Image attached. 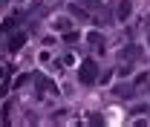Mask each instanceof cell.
Here are the masks:
<instances>
[{
	"mask_svg": "<svg viewBox=\"0 0 150 127\" xmlns=\"http://www.w3.org/2000/svg\"><path fill=\"white\" fill-rule=\"evenodd\" d=\"M130 84H127V87H124V84H121V87H115V95H130Z\"/></svg>",
	"mask_w": 150,
	"mask_h": 127,
	"instance_id": "cell-4",
	"label": "cell"
},
{
	"mask_svg": "<svg viewBox=\"0 0 150 127\" xmlns=\"http://www.w3.org/2000/svg\"><path fill=\"white\" fill-rule=\"evenodd\" d=\"M78 78H81V84H95V78H98V67H95V61H93V58L81 61V70H78Z\"/></svg>",
	"mask_w": 150,
	"mask_h": 127,
	"instance_id": "cell-1",
	"label": "cell"
},
{
	"mask_svg": "<svg viewBox=\"0 0 150 127\" xmlns=\"http://www.w3.org/2000/svg\"><path fill=\"white\" fill-rule=\"evenodd\" d=\"M127 18H130V3L124 0V3L118 6V20H127Z\"/></svg>",
	"mask_w": 150,
	"mask_h": 127,
	"instance_id": "cell-2",
	"label": "cell"
},
{
	"mask_svg": "<svg viewBox=\"0 0 150 127\" xmlns=\"http://www.w3.org/2000/svg\"><path fill=\"white\" fill-rule=\"evenodd\" d=\"M20 46H23V35H15V38H12V43H9V49H15V52H18Z\"/></svg>",
	"mask_w": 150,
	"mask_h": 127,
	"instance_id": "cell-3",
	"label": "cell"
},
{
	"mask_svg": "<svg viewBox=\"0 0 150 127\" xmlns=\"http://www.w3.org/2000/svg\"><path fill=\"white\" fill-rule=\"evenodd\" d=\"M81 3H84L87 9H98V6H101V0H81Z\"/></svg>",
	"mask_w": 150,
	"mask_h": 127,
	"instance_id": "cell-5",
	"label": "cell"
}]
</instances>
